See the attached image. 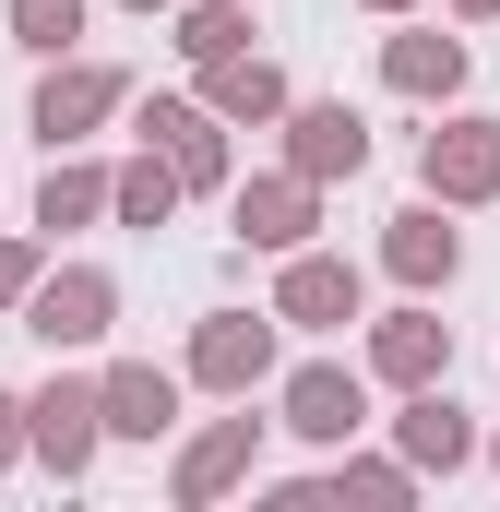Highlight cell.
Segmentation results:
<instances>
[{
  "label": "cell",
  "instance_id": "1",
  "mask_svg": "<svg viewBox=\"0 0 500 512\" xmlns=\"http://www.w3.org/2000/svg\"><path fill=\"white\" fill-rule=\"evenodd\" d=\"M96 429H108V393H84V382H48V393H36V453H48L60 477L96 465Z\"/></svg>",
  "mask_w": 500,
  "mask_h": 512
},
{
  "label": "cell",
  "instance_id": "2",
  "mask_svg": "<svg viewBox=\"0 0 500 512\" xmlns=\"http://www.w3.org/2000/svg\"><path fill=\"white\" fill-rule=\"evenodd\" d=\"M429 191H441V203H489V191H500V131L489 120L429 131Z\"/></svg>",
  "mask_w": 500,
  "mask_h": 512
},
{
  "label": "cell",
  "instance_id": "3",
  "mask_svg": "<svg viewBox=\"0 0 500 512\" xmlns=\"http://www.w3.org/2000/svg\"><path fill=\"white\" fill-rule=\"evenodd\" d=\"M108 310H120V298H108V274H60V286H36V298H24V334H48V346H96V334H108Z\"/></svg>",
  "mask_w": 500,
  "mask_h": 512
},
{
  "label": "cell",
  "instance_id": "4",
  "mask_svg": "<svg viewBox=\"0 0 500 512\" xmlns=\"http://www.w3.org/2000/svg\"><path fill=\"white\" fill-rule=\"evenodd\" d=\"M274 310L310 322V334H334V322H358V274H346L334 251H298V262H286V286H274Z\"/></svg>",
  "mask_w": 500,
  "mask_h": 512
},
{
  "label": "cell",
  "instance_id": "5",
  "mask_svg": "<svg viewBox=\"0 0 500 512\" xmlns=\"http://www.w3.org/2000/svg\"><path fill=\"white\" fill-rule=\"evenodd\" d=\"M108 108H120V72H108V60H72V72H48V84H36V131H48V143L96 131Z\"/></svg>",
  "mask_w": 500,
  "mask_h": 512
},
{
  "label": "cell",
  "instance_id": "6",
  "mask_svg": "<svg viewBox=\"0 0 500 512\" xmlns=\"http://www.w3.org/2000/svg\"><path fill=\"white\" fill-rule=\"evenodd\" d=\"M441 358H453V322H429V310H393V322L370 334V370H381V382H405V393L441 382Z\"/></svg>",
  "mask_w": 500,
  "mask_h": 512
},
{
  "label": "cell",
  "instance_id": "7",
  "mask_svg": "<svg viewBox=\"0 0 500 512\" xmlns=\"http://www.w3.org/2000/svg\"><path fill=\"white\" fill-rule=\"evenodd\" d=\"M191 370H203L215 393H250L262 370H274V334H262L250 310H227V322H203V346H191Z\"/></svg>",
  "mask_w": 500,
  "mask_h": 512
},
{
  "label": "cell",
  "instance_id": "8",
  "mask_svg": "<svg viewBox=\"0 0 500 512\" xmlns=\"http://www.w3.org/2000/svg\"><path fill=\"white\" fill-rule=\"evenodd\" d=\"M203 108H215V120H286V72H274V60H203Z\"/></svg>",
  "mask_w": 500,
  "mask_h": 512
},
{
  "label": "cell",
  "instance_id": "9",
  "mask_svg": "<svg viewBox=\"0 0 500 512\" xmlns=\"http://www.w3.org/2000/svg\"><path fill=\"white\" fill-rule=\"evenodd\" d=\"M143 143H167V167H179L191 191H215V179H227V143H215V108H143Z\"/></svg>",
  "mask_w": 500,
  "mask_h": 512
},
{
  "label": "cell",
  "instance_id": "10",
  "mask_svg": "<svg viewBox=\"0 0 500 512\" xmlns=\"http://www.w3.org/2000/svg\"><path fill=\"white\" fill-rule=\"evenodd\" d=\"M298 179H358L370 167V131H358V108H298Z\"/></svg>",
  "mask_w": 500,
  "mask_h": 512
},
{
  "label": "cell",
  "instance_id": "11",
  "mask_svg": "<svg viewBox=\"0 0 500 512\" xmlns=\"http://www.w3.org/2000/svg\"><path fill=\"white\" fill-rule=\"evenodd\" d=\"M310 191H322V179H250V191H239V239L298 251V239H310Z\"/></svg>",
  "mask_w": 500,
  "mask_h": 512
},
{
  "label": "cell",
  "instance_id": "12",
  "mask_svg": "<svg viewBox=\"0 0 500 512\" xmlns=\"http://www.w3.org/2000/svg\"><path fill=\"white\" fill-rule=\"evenodd\" d=\"M286 429L346 441V429H358V370H298V382H286Z\"/></svg>",
  "mask_w": 500,
  "mask_h": 512
},
{
  "label": "cell",
  "instance_id": "13",
  "mask_svg": "<svg viewBox=\"0 0 500 512\" xmlns=\"http://www.w3.org/2000/svg\"><path fill=\"white\" fill-rule=\"evenodd\" d=\"M381 262H393L405 286H441V274L465 262V239H453V227H441V215L417 203V215H393V239H381Z\"/></svg>",
  "mask_w": 500,
  "mask_h": 512
},
{
  "label": "cell",
  "instance_id": "14",
  "mask_svg": "<svg viewBox=\"0 0 500 512\" xmlns=\"http://www.w3.org/2000/svg\"><path fill=\"white\" fill-rule=\"evenodd\" d=\"M381 72H393L405 96H465V36H393Z\"/></svg>",
  "mask_w": 500,
  "mask_h": 512
},
{
  "label": "cell",
  "instance_id": "15",
  "mask_svg": "<svg viewBox=\"0 0 500 512\" xmlns=\"http://www.w3.org/2000/svg\"><path fill=\"white\" fill-rule=\"evenodd\" d=\"M108 429H120V441H155V429H167V417H179V382H167V370H108Z\"/></svg>",
  "mask_w": 500,
  "mask_h": 512
},
{
  "label": "cell",
  "instance_id": "16",
  "mask_svg": "<svg viewBox=\"0 0 500 512\" xmlns=\"http://www.w3.org/2000/svg\"><path fill=\"white\" fill-rule=\"evenodd\" d=\"M120 203V179H96V167H48L36 179V227L60 239V227H84V215H108Z\"/></svg>",
  "mask_w": 500,
  "mask_h": 512
},
{
  "label": "cell",
  "instance_id": "17",
  "mask_svg": "<svg viewBox=\"0 0 500 512\" xmlns=\"http://www.w3.org/2000/svg\"><path fill=\"white\" fill-rule=\"evenodd\" d=\"M405 453H417V465H465V405H453V393H417V405H405Z\"/></svg>",
  "mask_w": 500,
  "mask_h": 512
},
{
  "label": "cell",
  "instance_id": "18",
  "mask_svg": "<svg viewBox=\"0 0 500 512\" xmlns=\"http://www.w3.org/2000/svg\"><path fill=\"white\" fill-rule=\"evenodd\" d=\"M179 191H191V179H179L167 155H143V167H120V203H108V215H120V227H167Z\"/></svg>",
  "mask_w": 500,
  "mask_h": 512
},
{
  "label": "cell",
  "instance_id": "19",
  "mask_svg": "<svg viewBox=\"0 0 500 512\" xmlns=\"http://www.w3.org/2000/svg\"><path fill=\"white\" fill-rule=\"evenodd\" d=\"M239 465H250V417H227L215 441H191V465H179V489H191V501H215V489H227Z\"/></svg>",
  "mask_w": 500,
  "mask_h": 512
},
{
  "label": "cell",
  "instance_id": "20",
  "mask_svg": "<svg viewBox=\"0 0 500 512\" xmlns=\"http://www.w3.org/2000/svg\"><path fill=\"white\" fill-rule=\"evenodd\" d=\"M12 36H24V48H48V60H60V48H72V36H84V0H12Z\"/></svg>",
  "mask_w": 500,
  "mask_h": 512
},
{
  "label": "cell",
  "instance_id": "21",
  "mask_svg": "<svg viewBox=\"0 0 500 512\" xmlns=\"http://www.w3.org/2000/svg\"><path fill=\"white\" fill-rule=\"evenodd\" d=\"M239 0H203V12H191V24H179V60H239Z\"/></svg>",
  "mask_w": 500,
  "mask_h": 512
},
{
  "label": "cell",
  "instance_id": "22",
  "mask_svg": "<svg viewBox=\"0 0 500 512\" xmlns=\"http://www.w3.org/2000/svg\"><path fill=\"white\" fill-rule=\"evenodd\" d=\"M24 298H36V251H24V239H0V310H24Z\"/></svg>",
  "mask_w": 500,
  "mask_h": 512
},
{
  "label": "cell",
  "instance_id": "23",
  "mask_svg": "<svg viewBox=\"0 0 500 512\" xmlns=\"http://www.w3.org/2000/svg\"><path fill=\"white\" fill-rule=\"evenodd\" d=\"M24 417H36V405H12V393H0V465H12V441H36Z\"/></svg>",
  "mask_w": 500,
  "mask_h": 512
},
{
  "label": "cell",
  "instance_id": "24",
  "mask_svg": "<svg viewBox=\"0 0 500 512\" xmlns=\"http://www.w3.org/2000/svg\"><path fill=\"white\" fill-rule=\"evenodd\" d=\"M465 12H500V0H465Z\"/></svg>",
  "mask_w": 500,
  "mask_h": 512
},
{
  "label": "cell",
  "instance_id": "25",
  "mask_svg": "<svg viewBox=\"0 0 500 512\" xmlns=\"http://www.w3.org/2000/svg\"><path fill=\"white\" fill-rule=\"evenodd\" d=\"M370 12H405V0H370Z\"/></svg>",
  "mask_w": 500,
  "mask_h": 512
},
{
  "label": "cell",
  "instance_id": "26",
  "mask_svg": "<svg viewBox=\"0 0 500 512\" xmlns=\"http://www.w3.org/2000/svg\"><path fill=\"white\" fill-rule=\"evenodd\" d=\"M131 12H155V0H131Z\"/></svg>",
  "mask_w": 500,
  "mask_h": 512
}]
</instances>
